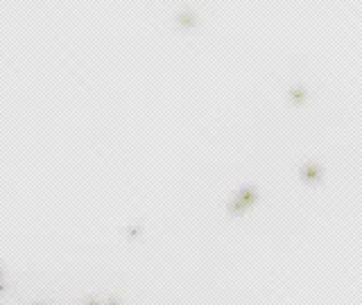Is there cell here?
<instances>
[{"label": "cell", "mask_w": 362, "mask_h": 305, "mask_svg": "<svg viewBox=\"0 0 362 305\" xmlns=\"http://www.w3.org/2000/svg\"><path fill=\"white\" fill-rule=\"evenodd\" d=\"M39 305H41V303H39Z\"/></svg>", "instance_id": "9"}, {"label": "cell", "mask_w": 362, "mask_h": 305, "mask_svg": "<svg viewBox=\"0 0 362 305\" xmlns=\"http://www.w3.org/2000/svg\"><path fill=\"white\" fill-rule=\"evenodd\" d=\"M258 201V190L253 186H242L229 201V215H242Z\"/></svg>", "instance_id": "1"}, {"label": "cell", "mask_w": 362, "mask_h": 305, "mask_svg": "<svg viewBox=\"0 0 362 305\" xmlns=\"http://www.w3.org/2000/svg\"><path fill=\"white\" fill-rule=\"evenodd\" d=\"M299 177H301L303 183H319L321 177H324V170H321V165H317L315 161H308V163L301 165Z\"/></svg>", "instance_id": "2"}, {"label": "cell", "mask_w": 362, "mask_h": 305, "mask_svg": "<svg viewBox=\"0 0 362 305\" xmlns=\"http://www.w3.org/2000/svg\"><path fill=\"white\" fill-rule=\"evenodd\" d=\"M86 305H100V303H98V300H88V303H86Z\"/></svg>", "instance_id": "7"}, {"label": "cell", "mask_w": 362, "mask_h": 305, "mask_svg": "<svg viewBox=\"0 0 362 305\" xmlns=\"http://www.w3.org/2000/svg\"><path fill=\"white\" fill-rule=\"evenodd\" d=\"M0 276H3V271H0Z\"/></svg>", "instance_id": "8"}, {"label": "cell", "mask_w": 362, "mask_h": 305, "mask_svg": "<svg viewBox=\"0 0 362 305\" xmlns=\"http://www.w3.org/2000/svg\"><path fill=\"white\" fill-rule=\"evenodd\" d=\"M107 305H120V298H109Z\"/></svg>", "instance_id": "6"}, {"label": "cell", "mask_w": 362, "mask_h": 305, "mask_svg": "<svg viewBox=\"0 0 362 305\" xmlns=\"http://www.w3.org/2000/svg\"><path fill=\"white\" fill-rule=\"evenodd\" d=\"M125 233H127V237H129V240H138V237L143 235V226H129Z\"/></svg>", "instance_id": "5"}, {"label": "cell", "mask_w": 362, "mask_h": 305, "mask_svg": "<svg viewBox=\"0 0 362 305\" xmlns=\"http://www.w3.org/2000/svg\"><path fill=\"white\" fill-rule=\"evenodd\" d=\"M179 23L181 25H188V28H190V25H197V19H195L193 12H181V14H179Z\"/></svg>", "instance_id": "4"}, {"label": "cell", "mask_w": 362, "mask_h": 305, "mask_svg": "<svg viewBox=\"0 0 362 305\" xmlns=\"http://www.w3.org/2000/svg\"><path fill=\"white\" fill-rule=\"evenodd\" d=\"M288 100L292 102V104H303V102L308 100V91L303 86H294V88H290V93H288Z\"/></svg>", "instance_id": "3"}]
</instances>
